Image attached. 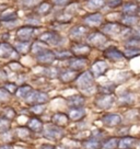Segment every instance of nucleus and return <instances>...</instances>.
Wrapping results in <instances>:
<instances>
[{
	"label": "nucleus",
	"instance_id": "nucleus-1",
	"mask_svg": "<svg viewBox=\"0 0 140 149\" xmlns=\"http://www.w3.org/2000/svg\"><path fill=\"white\" fill-rule=\"evenodd\" d=\"M77 88L85 93H91L94 88V76L91 71H84L76 79Z\"/></svg>",
	"mask_w": 140,
	"mask_h": 149
},
{
	"label": "nucleus",
	"instance_id": "nucleus-2",
	"mask_svg": "<svg viewBox=\"0 0 140 149\" xmlns=\"http://www.w3.org/2000/svg\"><path fill=\"white\" fill-rule=\"evenodd\" d=\"M43 135L48 140H60L66 135L65 130L60 126H57L55 124H49L47 126H44Z\"/></svg>",
	"mask_w": 140,
	"mask_h": 149
},
{
	"label": "nucleus",
	"instance_id": "nucleus-3",
	"mask_svg": "<svg viewBox=\"0 0 140 149\" xmlns=\"http://www.w3.org/2000/svg\"><path fill=\"white\" fill-rule=\"evenodd\" d=\"M25 101L28 104H44L48 101V94L43 91H40V90H32L30 94H28Z\"/></svg>",
	"mask_w": 140,
	"mask_h": 149
},
{
	"label": "nucleus",
	"instance_id": "nucleus-4",
	"mask_svg": "<svg viewBox=\"0 0 140 149\" xmlns=\"http://www.w3.org/2000/svg\"><path fill=\"white\" fill-rule=\"evenodd\" d=\"M40 40H41L42 42L46 43V44L53 45V46L59 45L61 43V41H62V38H61L60 35H59L58 33L54 32V31L43 33L42 35H41V37H40Z\"/></svg>",
	"mask_w": 140,
	"mask_h": 149
},
{
	"label": "nucleus",
	"instance_id": "nucleus-5",
	"mask_svg": "<svg viewBox=\"0 0 140 149\" xmlns=\"http://www.w3.org/2000/svg\"><path fill=\"white\" fill-rule=\"evenodd\" d=\"M115 98L113 97V94H100L98 98L95 99V105L101 109V110H106L110 109L114 104Z\"/></svg>",
	"mask_w": 140,
	"mask_h": 149
},
{
	"label": "nucleus",
	"instance_id": "nucleus-6",
	"mask_svg": "<svg viewBox=\"0 0 140 149\" xmlns=\"http://www.w3.org/2000/svg\"><path fill=\"white\" fill-rule=\"evenodd\" d=\"M36 59L42 65H51L56 59V53L46 48V49L38 53L37 56H36Z\"/></svg>",
	"mask_w": 140,
	"mask_h": 149
},
{
	"label": "nucleus",
	"instance_id": "nucleus-7",
	"mask_svg": "<svg viewBox=\"0 0 140 149\" xmlns=\"http://www.w3.org/2000/svg\"><path fill=\"white\" fill-rule=\"evenodd\" d=\"M102 122L104 125L108 126V127H114V126H119L121 123V117L119 114L116 113H110V114H105L102 116Z\"/></svg>",
	"mask_w": 140,
	"mask_h": 149
},
{
	"label": "nucleus",
	"instance_id": "nucleus-8",
	"mask_svg": "<svg viewBox=\"0 0 140 149\" xmlns=\"http://www.w3.org/2000/svg\"><path fill=\"white\" fill-rule=\"evenodd\" d=\"M102 139H100L95 136L91 135L87 139L82 141V148L83 149H102Z\"/></svg>",
	"mask_w": 140,
	"mask_h": 149
},
{
	"label": "nucleus",
	"instance_id": "nucleus-9",
	"mask_svg": "<svg viewBox=\"0 0 140 149\" xmlns=\"http://www.w3.org/2000/svg\"><path fill=\"white\" fill-rule=\"evenodd\" d=\"M138 140L132 136H123L119 138L118 149H135L137 147Z\"/></svg>",
	"mask_w": 140,
	"mask_h": 149
},
{
	"label": "nucleus",
	"instance_id": "nucleus-10",
	"mask_svg": "<svg viewBox=\"0 0 140 149\" xmlns=\"http://www.w3.org/2000/svg\"><path fill=\"white\" fill-rule=\"evenodd\" d=\"M70 122V117L68 114L66 113H61V112H57L55 113L53 116H51V123L55 124L57 126H60V127H65L69 124Z\"/></svg>",
	"mask_w": 140,
	"mask_h": 149
},
{
	"label": "nucleus",
	"instance_id": "nucleus-11",
	"mask_svg": "<svg viewBox=\"0 0 140 149\" xmlns=\"http://www.w3.org/2000/svg\"><path fill=\"white\" fill-rule=\"evenodd\" d=\"M108 69V64L104 61H95L92 67H91V72L94 77H101L106 72Z\"/></svg>",
	"mask_w": 140,
	"mask_h": 149
},
{
	"label": "nucleus",
	"instance_id": "nucleus-12",
	"mask_svg": "<svg viewBox=\"0 0 140 149\" xmlns=\"http://www.w3.org/2000/svg\"><path fill=\"white\" fill-rule=\"evenodd\" d=\"M107 37L101 32H94L88 36V42L93 46H101L104 43H106Z\"/></svg>",
	"mask_w": 140,
	"mask_h": 149
},
{
	"label": "nucleus",
	"instance_id": "nucleus-13",
	"mask_svg": "<svg viewBox=\"0 0 140 149\" xmlns=\"http://www.w3.org/2000/svg\"><path fill=\"white\" fill-rule=\"evenodd\" d=\"M34 33V28L31 26H23L17 31V36L21 42H28Z\"/></svg>",
	"mask_w": 140,
	"mask_h": 149
},
{
	"label": "nucleus",
	"instance_id": "nucleus-14",
	"mask_svg": "<svg viewBox=\"0 0 140 149\" xmlns=\"http://www.w3.org/2000/svg\"><path fill=\"white\" fill-rule=\"evenodd\" d=\"M71 52L77 57H83V56H87L90 54L91 46L87 45V44H75L71 47Z\"/></svg>",
	"mask_w": 140,
	"mask_h": 149
},
{
	"label": "nucleus",
	"instance_id": "nucleus-15",
	"mask_svg": "<svg viewBox=\"0 0 140 149\" xmlns=\"http://www.w3.org/2000/svg\"><path fill=\"white\" fill-rule=\"evenodd\" d=\"M104 56L110 59V61H121L123 58H124V53L121 52L119 49H117L115 47H111V48H108L106 51L104 52Z\"/></svg>",
	"mask_w": 140,
	"mask_h": 149
},
{
	"label": "nucleus",
	"instance_id": "nucleus-16",
	"mask_svg": "<svg viewBox=\"0 0 140 149\" xmlns=\"http://www.w3.org/2000/svg\"><path fill=\"white\" fill-rule=\"evenodd\" d=\"M87 65H88V61L87 58H83V57H76L68 61V66L70 69L77 70V71L82 70Z\"/></svg>",
	"mask_w": 140,
	"mask_h": 149
},
{
	"label": "nucleus",
	"instance_id": "nucleus-17",
	"mask_svg": "<svg viewBox=\"0 0 140 149\" xmlns=\"http://www.w3.org/2000/svg\"><path fill=\"white\" fill-rule=\"evenodd\" d=\"M79 74H80L79 71H77V70L67 69V70L61 71L59 78H60V80L62 81V82L68 84V82H71V81H75V80L78 78V76H79Z\"/></svg>",
	"mask_w": 140,
	"mask_h": 149
},
{
	"label": "nucleus",
	"instance_id": "nucleus-18",
	"mask_svg": "<svg viewBox=\"0 0 140 149\" xmlns=\"http://www.w3.org/2000/svg\"><path fill=\"white\" fill-rule=\"evenodd\" d=\"M30 130H32V133H43V130H44V124L43 122L37 118V117H32L28 121V124H26Z\"/></svg>",
	"mask_w": 140,
	"mask_h": 149
},
{
	"label": "nucleus",
	"instance_id": "nucleus-19",
	"mask_svg": "<svg viewBox=\"0 0 140 149\" xmlns=\"http://www.w3.org/2000/svg\"><path fill=\"white\" fill-rule=\"evenodd\" d=\"M69 117L71 121H81L85 116V109L83 107H71L69 111Z\"/></svg>",
	"mask_w": 140,
	"mask_h": 149
},
{
	"label": "nucleus",
	"instance_id": "nucleus-20",
	"mask_svg": "<svg viewBox=\"0 0 140 149\" xmlns=\"http://www.w3.org/2000/svg\"><path fill=\"white\" fill-rule=\"evenodd\" d=\"M103 17L101 13H92L87 15L85 18L83 19L84 24L89 25V26H94V25H98V24L102 22Z\"/></svg>",
	"mask_w": 140,
	"mask_h": 149
},
{
	"label": "nucleus",
	"instance_id": "nucleus-21",
	"mask_svg": "<svg viewBox=\"0 0 140 149\" xmlns=\"http://www.w3.org/2000/svg\"><path fill=\"white\" fill-rule=\"evenodd\" d=\"M85 99L82 95H71L69 98H67V104L69 105V107H81L84 105Z\"/></svg>",
	"mask_w": 140,
	"mask_h": 149
},
{
	"label": "nucleus",
	"instance_id": "nucleus-22",
	"mask_svg": "<svg viewBox=\"0 0 140 149\" xmlns=\"http://www.w3.org/2000/svg\"><path fill=\"white\" fill-rule=\"evenodd\" d=\"M119 138L118 137H107L102 141V149H118Z\"/></svg>",
	"mask_w": 140,
	"mask_h": 149
},
{
	"label": "nucleus",
	"instance_id": "nucleus-23",
	"mask_svg": "<svg viewBox=\"0 0 140 149\" xmlns=\"http://www.w3.org/2000/svg\"><path fill=\"white\" fill-rule=\"evenodd\" d=\"M102 31L110 35H116L123 31V28L118 23H107L103 26Z\"/></svg>",
	"mask_w": 140,
	"mask_h": 149
},
{
	"label": "nucleus",
	"instance_id": "nucleus-24",
	"mask_svg": "<svg viewBox=\"0 0 140 149\" xmlns=\"http://www.w3.org/2000/svg\"><path fill=\"white\" fill-rule=\"evenodd\" d=\"M135 101V98H134V94L131 92H124L121 93L118 98V103L123 105V107H127V105H130L132 104Z\"/></svg>",
	"mask_w": 140,
	"mask_h": 149
},
{
	"label": "nucleus",
	"instance_id": "nucleus-25",
	"mask_svg": "<svg viewBox=\"0 0 140 149\" xmlns=\"http://www.w3.org/2000/svg\"><path fill=\"white\" fill-rule=\"evenodd\" d=\"M14 53V48L9 43H1L0 44V57L1 58H9Z\"/></svg>",
	"mask_w": 140,
	"mask_h": 149
},
{
	"label": "nucleus",
	"instance_id": "nucleus-26",
	"mask_svg": "<svg viewBox=\"0 0 140 149\" xmlns=\"http://www.w3.org/2000/svg\"><path fill=\"white\" fill-rule=\"evenodd\" d=\"M31 133H32V130L28 128V126L25 127V126H23V127H18L17 130H15V135L19 137L20 139H28V138H30L31 137Z\"/></svg>",
	"mask_w": 140,
	"mask_h": 149
},
{
	"label": "nucleus",
	"instance_id": "nucleus-27",
	"mask_svg": "<svg viewBox=\"0 0 140 149\" xmlns=\"http://www.w3.org/2000/svg\"><path fill=\"white\" fill-rule=\"evenodd\" d=\"M88 33V28L84 26H76V28L71 29L70 31V36L72 38H80V37L84 36Z\"/></svg>",
	"mask_w": 140,
	"mask_h": 149
},
{
	"label": "nucleus",
	"instance_id": "nucleus-28",
	"mask_svg": "<svg viewBox=\"0 0 140 149\" xmlns=\"http://www.w3.org/2000/svg\"><path fill=\"white\" fill-rule=\"evenodd\" d=\"M31 91H32V88L30 86H28V84H24V86H21L20 88H18V90H17V95L21 99H26V97L30 94Z\"/></svg>",
	"mask_w": 140,
	"mask_h": 149
},
{
	"label": "nucleus",
	"instance_id": "nucleus-29",
	"mask_svg": "<svg viewBox=\"0 0 140 149\" xmlns=\"http://www.w3.org/2000/svg\"><path fill=\"white\" fill-rule=\"evenodd\" d=\"M15 49L19 52L20 54H26L28 52L31 51V45L28 42H21L20 41L19 43L15 44Z\"/></svg>",
	"mask_w": 140,
	"mask_h": 149
},
{
	"label": "nucleus",
	"instance_id": "nucleus-30",
	"mask_svg": "<svg viewBox=\"0 0 140 149\" xmlns=\"http://www.w3.org/2000/svg\"><path fill=\"white\" fill-rule=\"evenodd\" d=\"M11 128V124H10V120L6 118V117H0V134H6L8 133Z\"/></svg>",
	"mask_w": 140,
	"mask_h": 149
},
{
	"label": "nucleus",
	"instance_id": "nucleus-31",
	"mask_svg": "<svg viewBox=\"0 0 140 149\" xmlns=\"http://www.w3.org/2000/svg\"><path fill=\"white\" fill-rule=\"evenodd\" d=\"M51 5L48 2H42L40 3V6L37 7V13L41 15H46L51 12Z\"/></svg>",
	"mask_w": 140,
	"mask_h": 149
},
{
	"label": "nucleus",
	"instance_id": "nucleus-32",
	"mask_svg": "<svg viewBox=\"0 0 140 149\" xmlns=\"http://www.w3.org/2000/svg\"><path fill=\"white\" fill-rule=\"evenodd\" d=\"M116 86L113 84H103L100 87V93L101 94H113V92L115 91Z\"/></svg>",
	"mask_w": 140,
	"mask_h": 149
},
{
	"label": "nucleus",
	"instance_id": "nucleus-33",
	"mask_svg": "<svg viewBox=\"0 0 140 149\" xmlns=\"http://www.w3.org/2000/svg\"><path fill=\"white\" fill-rule=\"evenodd\" d=\"M123 11H124V13L126 14H134L136 13V11H138V6H137V3L129 2V3H126L124 6Z\"/></svg>",
	"mask_w": 140,
	"mask_h": 149
},
{
	"label": "nucleus",
	"instance_id": "nucleus-34",
	"mask_svg": "<svg viewBox=\"0 0 140 149\" xmlns=\"http://www.w3.org/2000/svg\"><path fill=\"white\" fill-rule=\"evenodd\" d=\"M126 46L128 48H139L140 47V38L137 36L130 37L126 42Z\"/></svg>",
	"mask_w": 140,
	"mask_h": 149
},
{
	"label": "nucleus",
	"instance_id": "nucleus-35",
	"mask_svg": "<svg viewBox=\"0 0 140 149\" xmlns=\"http://www.w3.org/2000/svg\"><path fill=\"white\" fill-rule=\"evenodd\" d=\"M105 6V0H89L88 7L90 9H100Z\"/></svg>",
	"mask_w": 140,
	"mask_h": 149
},
{
	"label": "nucleus",
	"instance_id": "nucleus-36",
	"mask_svg": "<svg viewBox=\"0 0 140 149\" xmlns=\"http://www.w3.org/2000/svg\"><path fill=\"white\" fill-rule=\"evenodd\" d=\"M45 109H46V107L44 104H34L30 107V112L35 114V115H41L42 113H44Z\"/></svg>",
	"mask_w": 140,
	"mask_h": 149
},
{
	"label": "nucleus",
	"instance_id": "nucleus-37",
	"mask_svg": "<svg viewBox=\"0 0 140 149\" xmlns=\"http://www.w3.org/2000/svg\"><path fill=\"white\" fill-rule=\"evenodd\" d=\"M137 22H138V18L131 15V14H127V17L123 18V23L126 24V25H134Z\"/></svg>",
	"mask_w": 140,
	"mask_h": 149
},
{
	"label": "nucleus",
	"instance_id": "nucleus-38",
	"mask_svg": "<svg viewBox=\"0 0 140 149\" xmlns=\"http://www.w3.org/2000/svg\"><path fill=\"white\" fill-rule=\"evenodd\" d=\"M44 49H46V47L43 46V44L40 42H35L31 45V52H32L33 54H36V55H37L40 52L44 51Z\"/></svg>",
	"mask_w": 140,
	"mask_h": 149
},
{
	"label": "nucleus",
	"instance_id": "nucleus-39",
	"mask_svg": "<svg viewBox=\"0 0 140 149\" xmlns=\"http://www.w3.org/2000/svg\"><path fill=\"white\" fill-rule=\"evenodd\" d=\"M60 70L56 68V67H49V68H47L46 69V74L48 77H51V78H55V77H59L60 76Z\"/></svg>",
	"mask_w": 140,
	"mask_h": 149
},
{
	"label": "nucleus",
	"instance_id": "nucleus-40",
	"mask_svg": "<svg viewBox=\"0 0 140 149\" xmlns=\"http://www.w3.org/2000/svg\"><path fill=\"white\" fill-rule=\"evenodd\" d=\"M72 55H73L72 52H69V51L56 52V58H58V59H68V58H70Z\"/></svg>",
	"mask_w": 140,
	"mask_h": 149
},
{
	"label": "nucleus",
	"instance_id": "nucleus-41",
	"mask_svg": "<svg viewBox=\"0 0 140 149\" xmlns=\"http://www.w3.org/2000/svg\"><path fill=\"white\" fill-rule=\"evenodd\" d=\"M11 93L6 88H0V102H6L10 99Z\"/></svg>",
	"mask_w": 140,
	"mask_h": 149
},
{
	"label": "nucleus",
	"instance_id": "nucleus-42",
	"mask_svg": "<svg viewBox=\"0 0 140 149\" xmlns=\"http://www.w3.org/2000/svg\"><path fill=\"white\" fill-rule=\"evenodd\" d=\"M139 53H140L139 48H128V47H127L126 52H125V55H126V57H128V58H132V57H135V56L139 55Z\"/></svg>",
	"mask_w": 140,
	"mask_h": 149
},
{
	"label": "nucleus",
	"instance_id": "nucleus-43",
	"mask_svg": "<svg viewBox=\"0 0 140 149\" xmlns=\"http://www.w3.org/2000/svg\"><path fill=\"white\" fill-rule=\"evenodd\" d=\"M37 3H40V0H22V5L26 8H32Z\"/></svg>",
	"mask_w": 140,
	"mask_h": 149
},
{
	"label": "nucleus",
	"instance_id": "nucleus-44",
	"mask_svg": "<svg viewBox=\"0 0 140 149\" xmlns=\"http://www.w3.org/2000/svg\"><path fill=\"white\" fill-rule=\"evenodd\" d=\"M3 115H5L3 117L8 118V120H11V118H13L15 116V111H14L13 109H11V107H8L5 111V113H3Z\"/></svg>",
	"mask_w": 140,
	"mask_h": 149
},
{
	"label": "nucleus",
	"instance_id": "nucleus-45",
	"mask_svg": "<svg viewBox=\"0 0 140 149\" xmlns=\"http://www.w3.org/2000/svg\"><path fill=\"white\" fill-rule=\"evenodd\" d=\"M5 88L9 91L11 94L12 93H17V90H18V88H17V86L14 84H10V82H7V84H5Z\"/></svg>",
	"mask_w": 140,
	"mask_h": 149
},
{
	"label": "nucleus",
	"instance_id": "nucleus-46",
	"mask_svg": "<svg viewBox=\"0 0 140 149\" xmlns=\"http://www.w3.org/2000/svg\"><path fill=\"white\" fill-rule=\"evenodd\" d=\"M1 20H2V21H5V22H8V21H14V20H17V14L15 13L5 14Z\"/></svg>",
	"mask_w": 140,
	"mask_h": 149
},
{
	"label": "nucleus",
	"instance_id": "nucleus-47",
	"mask_svg": "<svg viewBox=\"0 0 140 149\" xmlns=\"http://www.w3.org/2000/svg\"><path fill=\"white\" fill-rule=\"evenodd\" d=\"M121 3V0H111V1L108 2L110 7H112V8H116V7H118Z\"/></svg>",
	"mask_w": 140,
	"mask_h": 149
},
{
	"label": "nucleus",
	"instance_id": "nucleus-48",
	"mask_svg": "<svg viewBox=\"0 0 140 149\" xmlns=\"http://www.w3.org/2000/svg\"><path fill=\"white\" fill-rule=\"evenodd\" d=\"M38 149H57V147L51 144H43L38 147Z\"/></svg>",
	"mask_w": 140,
	"mask_h": 149
},
{
	"label": "nucleus",
	"instance_id": "nucleus-49",
	"mask_svg": "<svg viewBox=\"0 0 140 149\" xmlns=\"http://www.w3.org/2000/svg\"><path fill=\"white\" fill-rule=\"evenodd\" d=\"M70 0H54V2L58 6H65L69 2Z\"/></svg>",
	"mask_w": 140,
	"mask_h": 149
},
{
	"label": "nucleus",
	"instance_id": "nucleus-50",
	"mask_svg": "<svg viewBox=\"0 0 140 149\" xmlns=\"http://www.w3.org/2000/svg\"><path fill=\"white\" fill-rule=\"evenodd\" d=\"M0 149H14V147H13V145H11V144H5L0 146Z\"/></svg>",
	"mask_w": 140,
	"mask_h": 149
},
{
	"label": "nucleus",
	"instance_id": "nucleus-51",
	"mask_svg": "<svg viewBox=\"0 0 140 149\" xmlns=\"http://www.w3.org/2000/svg\"><path fill=\"white\" fill-rule=\"evenodd\" d=\"M134 36H137L140 38V28L136 29L135 31H134Z\"/></svg>",
	"mask_w": 140,
	"mask_h": 149
},
{
	"label": "nucleus",
	"instance_id": "nucleus-52",
	"mask_svg": "<svg viewBox=\"0 0 140 149\" xmlns=\"http://www.w3.org/2000/svg\"><path fill=\"white\" fill-rule=\"evenodd\" d=\"M137 148L140 149V139L138 140V143H137Z\"/></svg>",
	"mask_w": 140,
	"mask_h": 149
},
{
	"label": "nucleus",
	"instance_id": "nucleus-53",
	"mask_svg": "<svg viewBox=\"0 0 140 149\" xmlns=\"http://www.w3.org/2000/svg\"><path fill=\"white\" fill-rule=\"evenodd\" d=\"M139 13H140V10H139Z\"/></svg>",
	"mask_w": 140,
	"mask_h": 149
}]
</instances>
